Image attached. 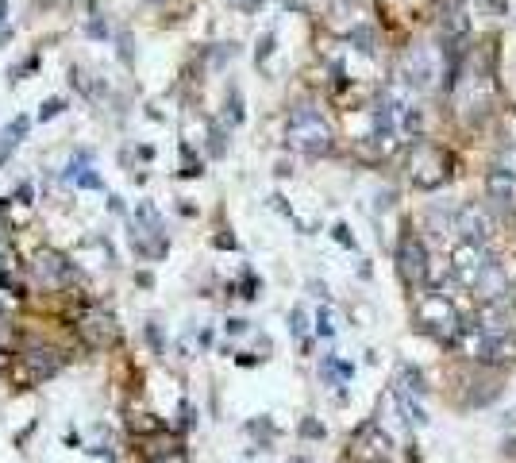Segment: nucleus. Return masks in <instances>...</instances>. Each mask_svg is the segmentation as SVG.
<instances>
[{"label": "nucleus", "instance_id": "f257e3e1", "mask_svg": "<svg viewBox=\"0 0 516 463\" xmlns=\"http://www.w3.org/2000/svg\"><path fill=\"white\" fill-rule=\"evenodd\" d=\"M285 139H289L293 151H301L309 158H320L331 151L335 136H331V124L324 120L320 109H312V105H297L289 112V124H285Z\"/></svg>", "mask_w": 516, "mask_h": 463}, {"label": "nucleus", "instance_id": "f03ea898", "mask_svg": "<svg viewBox=\"0 0 516 463\" xmlns=\"http://www.w3.org/2000/svg\"><path fill=\"white\" fill-rule=\"evenodd\" d=\"M416 321L420 328L428 336H436V340H447V344H455L458 332H462V321H458L455 305H451L447 294H428L424 301H420L416 309Z\"/></svg>", "mask_w": 516, "mask_h": 463}, {"label": "nucleus", "instance_id": "7ed1b4c3", "mask_svg": "<svg viewBox=\"0 0 516 463\" xmlns=\"http://www.w3.org/2000/svg\"><path fill=\"white\" fill-rule=\"evenodd\" d=\"M131 247H135L143 259H158L170 251V236H166L162 217L155 213V205H135V217H131Z\"/></svg>", "mask_w": 516, "mask_h": 463}, {"label": "nucleus", "instance_id": "20e7f679", "mask_svg": "<svg viewBox=\"0 0 516 463\" xmlns=\"http://www.w3.org/2000/svg\"><path fill=\"white\" fill-rule=\"evenodd\" d=\"M451 177V155L443 147H431V143H420L412 151V182L420 189H439Z\"/></svg>", "mask_w": 516, "mask_h": 463}, {"label": "nucleus", "instance_id": "39448f33", "mask_svg": "<svg viewBox=\"0 0 516 463\" xmlns=\"http://www.w3.org/2000/svg\"><path fill=\"white\" fill-rule=\"evenodd\" d=\"M493 263L497 259H493V251H489L486 244H467V239H462V244L451 251V274H455L467 290H474V282L486 274Z\"/></svg>", "mask_w": 516, "mask_h": 463}, {"label": "nucleus", "instance_id": "423d86ee", "mask_svg": "<svg viewBox=\"0 0 516 463\" xmlns=\"http://www.w3.org/2000/svg\"><path fill=\"white\" fill-rule=\"evenodd\" d=\"M397 270H401V282L409 290L424 286L428 282V247L416 232H405L397 244Z\"/></svg>", "mask_w": 516, "mask_h": 463}, {"label": "nucleus", "instance_id": "0eeeda50", "mask_svg": "<svg viewBox=\"0 0 516 463\" xmlns=\"http://www.w3.org/2000/svg\"><path fill=\"white\" fill-rule=\"evenodd\" d=\"M455 232L467 239V244H489V239L497 236V220L482 201H470V205H462L455 213Z\"/></svg>", "mask_w": 516, "mask_h": 463}, {"label": "nucleus", "instance_id": "6e6552de", "mask_svg": "<svg viewBox=\"0 0 516 463\" xmlns=\"http://www.w3.org/2000/svg\"><path fill=\"white\" fill-rule=\"evenodd\" d=\"M478 328L489 336V340H513L516 332V297H497V301H486L482 313H478Z\"/></svg>", "mask_w": 516, "mask_h": 463}, {"label": "nucleus", "instance_id": "1a4fd4ad", "mask_svg": "<svg viewBox=\"0 0 516 463\" xmlns=\"http://www.w3.org/2000/svg\"><path fill=\"white\" fill-rule=\"evenodd\" d=\"M78 336L93 352H100V347H112L120 340V325H116V316L104 313V309H85L78 316Z\"/></svg>", "mask_w": 516, "mask_h": 463}, {"label": "nucleus", "instance_id": "9d476101", "mask_svg": "<svg viewBox=\"0 0 516 463\" xmlns=\"http://www.w3.org/2000/svg\"><path fill=\"white\" fill-rule=\"evenodd\" d=\"M35 278L47 290H66L74 282V263L62 251H54V247H43L39 255H35Z\"/></svg>", "mask_w": 516, "mask_h": 463}, {"label": "nucleus", "instance_id": "9b49d317", "mask_svg": "<svg viewBox=\"0 0 516 463\" xmlns=\"http://www.w3.org/2000/svg\"><path fill=\"white\" fill-rule=\"evenodd\" d=\"M401 78L409 81L412 89H431L436 85V78H439V58H436V50L431 47H412L409 54H405V74Z\"/></svg>", "mask_w": 516, "mask_h": 463}, {"label": "nucleus", "instance_id": "f8f14e48", "mask_svg": "<svg viewBox=\"0 0 516 463\" xmlns=\"http://www.w3.org/2000/svg\"><path fill=\"white\" fill-rule=\"evenodd\" d=\"M390 448H393L390 433H381L374 421L362 424L351 440V455H359V460H366V463H385L390 460Z\"/></svg>", "mask_w": 516, "mask_h": 463}, {"label": "nucleus", "instance_id": "ddd939ff", "mask_svg": "<svg viewBox=\"0 0 516 463\" xmlns=\"http://www.w3.org/2000/svg\"><path fill=\"white\" fill-rule=\"evenodd\" d=\"M486 193L489 201H493L501 213H508V217H516V174L505 166H497L486 174Z\"/></svg>", "mask_w": 516, "mask_h": 463}, {"label": "nucleus", "instance_id": "4468645a", "mask_svg": "<svg viewBox=\"0 0 516 463\" xmlns=\"http://www.w3.org/2000/svg\"><path fill=\"white\" fill-rule=\"evenodd\" d=\"M23 371H27V383H43V378L58 375L62 367V355L54 352V347H27V352L20 355Z\"/></svg>", "mask_w": 516, "mask_h": 463}, {"label": "nucleus", "instance_id": "2eb2a0df", "mask_svg": "<svg viewBox=\"0 0 516 463\" xmlns=\"http://www.w3.org/2000/svg\"><path fill=\"white\" fill-rule=\"evenodd\" d=\"M470 294H478V301H482V305H486V301H497V297H508V294H513V286H508L505 266L493 263L486 274L474 282V290H470Z\"/></svg>", "mask_w": 516, "mask_h": 463}, {"label": "nucleus", "instance_id": "dca6fc26", "mask_svg": "<svg viewBox=\"0 0 516 463\" xmlns=\"http://www.w3.org/2000/svg\"><path fill=\"white\" fill-rule=\"evenodd\" d=\"M177 452H181V440H177V436H170V433H162V429H158L155 436H146V440H143V455H146V463L166 460V455H177Z\"/></svg>", "mask_w": 516, "mask_h": 463}, {"label": "nucleus", "instance_id": "f3484780", "mask_svg": "<svg viewBox=\"0 0 516 463\" xmlns=\"http://www.w3.org/2000/svg\"><path fill=\"white\" fill-rule=\"evenodd\" d=\"M351 375H355V367H351V363H343L339 355H328V359L320 363V378H324L328 386H339V383H347Z\"/></svg>", "mask_w": 516, "mask_h": 463}, {"label": "nucleus", "instance_id": "a211bd4d", "mask_svg": "<svg viewBox=\"0 0 516 463\" xmlns=\"http://www.w3.org/2000/svg\"><path fill=\"white\" fill-rule=\"evenodd\" d=\"M85 170H93V151H85L81 147L78 155H69V162H66V170H62V182H78Z\"/></svg>", "mask_w": 516, "mask_h": 463}, {"label": "nucleus", "instance_id": "6ab92c4d", "mask_svg": "<svg viewBox=\"0 0 516 463\" xmlns=\"http://www.w3.org/2000/svg\"><path fill=\"white\" fill-rule=\"evenodd\" d=\"M247 112H243V97H239V89L227 93V124H243Z\"/></svg>", "mask_w": 516, "mask_h": 463}, {"label": "nucleus", "instance_id": "aec40b11", "mask_svg": "<svg viewBox=\"0 0 516 463\" xmlns=\"http://www.w3.org/2000/svg\"><path fill=\"white\" fill-rule=\"evenodd\" d=\"M62 112H66V100L62 97H50L39 105V120H54V116H62Z\"/></svg>", "mask_w": 516, "mask_h": 463}, {"label": "nucleus", "instance_id": "412c9836", "mask_svg": "<svg viewBox=\"0 0 516 463\" xmlns=\"http://www.w3.org/2000/svg\"><path fill=\"white\" fill-rule=\"evenodd\" d=\"M316 332H320L324 340H331V336H335V321H331V309H320V313H316Z\"/></svg>", "mask_w": 516, "mask_h": 463}, {"label": "nucleus", "instance_id": "4be33fe9", "mask_svg": "<svg viewBox=\"0 0 516 463\" xmlns=\"http://www.w3.org/2000/svg\"><path fill=\"white\" fill-rule=\"evenodd\" d=\"M208 151H212L216 158H220V155L227 151V143H224V128H220V124H212V131H208Z\"/></svg>", "mask_w": 516, "mask_h": 463}, {"label": "nucleus", "instance_id": "5701e85b", "mask_svg": "<svg viewBox=\"0 0 516 463\" xmlns=\"http://www.w3.org/2000/svg\"><path fill=\"white\" fill-rule=\"evenodd\" d=\"M27 128H31V120H27V116H16V120H12V124H8V128H4V136H8V139H16V143H20V139L27 136Z\"/></svg>", "mask_w": 516, "mask_h": 463}, {"label": "nucleus", "instance_id": "b1692460", "mask_svg": "<svg viewBox=\"0 0 516 463\" xmlns=\"http://www.w3.org/2000/svg\"><path fill=\"white\" fill-rule=\"evenodd\" d=\"M401 112H405V131H409V136H420V128H424L420 109H401Z\"/></svg>", "mask_w": 516, "mask_h": 463}, {"label": "nucleus", "instance_id": "393cba45", "mask_svg": "<svg viewBox=\"0 0 516 463\" xmlns=\"http://www.w3.org/2000/svg\"><path fill=\"white\" fill-rule=\"evenodd\" d=\"M74 186H78V189H104V177H100L97 170H85V174L74 182Z\"/></svg>", "mask_w": 516, "mask_h": 463}, {"label": "nucleus", "instance_id": "a878e982", "mask_svg": "<svg viewBox=\"0 0 516 463\" xmlns=\"http://www.w3.org/2000/svg\"><path fill=\"white\" fill-rule=\"evenodd\" d=\"M289 332H293V336H304V332H309V316H304V309H293V313H289Z\"/></svg>", "mask_w": 516, "mask_h": 463}, {"label": "nucleus", "instance_id": "bb28decb", "mask_svg": "<svg viewBox=\"0 0 516 463\" xmlns=\"http://www.w3.org/2000/svg\"><path fill=\"white\" fill-rule=\"evenodd\" d=\"M301 436H309V440H320V436H324V424L312 421V417H304V421H301Z\"/></svg>", "mask_w": 516, "mask_h": 463}, {"label": "nucleus", "instance_id": "cd10ccee", "mask_svg": "<svg viewBox=\"0 0 516 463\" xmlns=\"http://www.w3.org/2000/svg\"><path fill=\"white\" fill-rule=\"evenodd\" d=\"M258 286H262V282H258V278H254L251 270H247V274H243V294H239V297H247V301H254V297H258Z\"/></svg>", "mask_w": 516, "mask_h": 463}, {"label": "nucleus", "instance_id": "c85d7f7f", "mask_svg": "<svg viewBox=\"0 0 516 463\" xmlns=\"http://www.w3.org/2000/svg\"><path fill=\"white\" fill-rule=\"evenodd\" d=\"M270 54H273V35L266 31L262 39H258V54H254V58H258V66H262V62L270 58Z\"/></svg>", "mask_w": 516, "mask_h": 463}, {"label": "nucleus", "instance_id": "c756f323", "mask_svg": "<svg viewBox=\"0 0 516 463\" xmlns=\"http://www.w3.org/2000/svg\"><path fill=\"white\" fill-rule=\"evenodd\" d=\"M35 66H39V54H31V58H23V66L16 69V74H8V78H12V81H20V78H27V74H31Z\"/></svg>", "mask_w": 516, "mask_h": 463}, {"label": "nucleus", "instance_id": "7c9ffc66", "mask_svg": "<svg viewBox=\"0 0 516 463\" xmlns=\"http://www.w3.org/2000/svg\"><path fill=\"white\" fill-rule=\"evenodd\" d=\"M331 236L339 239L343 247H355V236H351V228H347V224H335V228H331Z\"/></svg>", "mask_w": 516, "mask_h": 463}, {"label": "nucleus", "instance_id": "2f4dec72", "mask_svg": "<svg viewBox=\"0 0 516 463\" xmlns=\"http://www.w3.org/2000/svg\"><path fill=\"white\" fill-rule=\"evenodd\" d=\"M224 332H227V336H243V332H247V321H243V316H227Z\"/></svg>", "mask_w": 516, "mask_h": 463}, {"label": "nucleus", "instance_id": "473e14b6", "mask_svg": "<svg viewBox=\"0 0 516 463\" xmlns=\"http://www.w3.org/2000/svg\"><path fill=\"white\" fill-rule=\"evenodd\" d=\"M0 290H8V294L23 297V286H20V282H16V278H8V274H0Z\"/></svg>", "mask_w": 516, "mask_h": 463}, {"label": "nucleus", "instance_id": "72a5a7b5", "mask_svg": "<svg viewBox=\"0 0 516 463\" xmlns=\"http://www.w3.org/2000/svg\"><path fill=\"white\" fill-rule=\"evenodd\" d=\"M89 35H93V39H108V23L104 20H89Z\"/></svg>", "mask_w": 516, "mask_h": 463}, {"label": "nucleus", "instance_id": "f704fd0d", "mask_svg": "<svg viewBox=\"0 0 516 463\" xmlns=\"http://www.w3.org/2000/svg\"><path fill=\"white\" fill-rule=\"evenodd\" d=\"M4 20H8V4L0 0V28H4Z\"/></svg>", "mask_w": 516, "mask_h": 463}, {"label": "nucleus", "instance_id": "c9c22d12", "mask_svg": "<svg viewBox=\"0 0 516 463\" xmlns=\"http://www.w3.org/2000/svg\"><path fill=\"white\" fill-rule=\"evenodd\" d=\"M243 4H247V8H254V4H258V0H243Z\"/></svg>", "mask_w": 516, "mask_h": 463}, {"label": "nucleus", "instance_id": "e433bc0d", "mask_svg": "<svg viewBox=\"0 0 516 463\" xmlns=\"http://www.w3.org/2000/svg\"><path fill=\"white\" fill-rule=\"evenodd\" d=\"M0 236H4V217H0Z\"/></svg>", "mask_w": 516, "mask_h": 463}]
</instances>
